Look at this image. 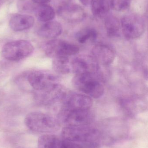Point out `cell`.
Instances as JSON below:
<instances>
[{"label":"cell","instance_id":"23","mask_svg":"<svg viewBox=\"0 0 148 148\" xmlns=\"http://www.w3.org/2000/svg\"><path fill=\"white\" fill-rule=\"evenodd\" d=\"M32 1L36 3L44 4L48 2L49 0H32Z\"/></svg>","mask_w":148,"mask_h":148},{"label":"cell","instance_id":"13","mask_svg":"<svg viewBox=\"0 0 148 148\" xmlns=\"http://www.w3.org/2000/svg\"><path fill=\"white\" fill-rule=\"evenodd\" d=\"M92 56L97 62L104 66L113 63L115 57L114 52L109 46L105 44L95 45L92 49Z\"/></svg>","mask_w":148,"mask_h":148},{"label":"cell","instance_id":"18","mask_svg":"<svg viewBox=\"0 0 148 148\" xmlns=\"http://www.w3.org/2000/svg\"><path fill=\"white\" fill-rule=\"evenodd\" d=\"M91 6L92 13L96 16H103L109 10V5L107 0H93Z\"/></svg>","mask_w":148,"mask_h":148},{"label":"cell","instance_id":"12","mask_svg":"<svg viewBox=\"0 0 148 148\" xmlns=\"http://www.w3.org/2000/svg\"><path fill=\"white\" fill-rule=\"evenodd\" d=\"M58 15L64 20L70 22H78L85 16L83 9L77 4H65L58 8Z\"/></svg>","mask_w":148,"mask_h":148},{"label":"cell","instance_id":"14","mask_svg":"<svg viewBox=\"0 0 148 148\" xmlns=\"http://www.w3.org/2000/svg\"><path fill=\"white\" fill-rule=\"evenodd\" d=\"M34 23V19L29 15L19 14L14 16L10 20L9 26L14 31H21L28 29Z\"/></svg>","mask_w":148,"mask_h":148},{"label":"cell","instance_id":"10","mask_svg":"<svg viewBox=\"0 0 148 148\" xmlns=\"http://www.w3.org/2000/svg\"><path fill=\"white\" fill-rule=\"evenodd\" d=\"M99 68V63L92 56L82 55L71 61L72 72L75 75L96 73Z\"/></svg>","mask_w":148,"mask_h":148},{"label":"cell","instance_id":"1","mask_svg":"<svg viewBox=\"0 0 148 148\" xmlns=\"http://www.w3.org/2000/svg\"><path fill=\"white\" fill-rule=\"evenodd\" d=\"M26 127L31 131L41 134H51L60 130V121L42 112H32L24 120Z\"/></svg>","mask_w":148,"mask_h":148},{"label":"cell","instance_id":"20","mask_svg":"<svg viewBox=\"0 0 148 148\" xmlns=\"http://www.w3.org/2000/svg\"><path fill=\"white\" fill-rule=\"evenodd\" d=\"M76 37L78 42L83 44L88 40L95 41L97 37V33L94 29H85L78 32Z\"/></svg>","mask_w":148,"mask_h":148},{"label":"cell","instance_id":"24","mask_svg":"<svg viewBox=\"0 0 148 148\" xmlns=\"http://www.w3.org/2000/svg\"><path fill=\"white\" fill-rule=\"evenodd\" d=\"M2 0H0V4H1V3Z\"/></svg>","mask_w":148,"mask_h":148},{"label":"cell","instance_id":"2","mask_svg":"<svg viewBox=\"0 0 148 148\" xmlns=\"http://www.w3.org/2000/svg\"><path fill=\"white\" fill-rule=\"evenodd\" d=\"M98 73L76 74L73 79V84L76 89L93 98H100L104 92V88Z\"/></svg>","mask_w":148,"mask_h":148},{"label":"cell","instance_id":"19","mask_svg":"<svg viewBox=\"0 0 148 148\" xmlns=\"http://www.w3.org/2000/svg\"><path fill=\"white\" fill-rule=\"evenodd\" d=\"M105 25L109 37H114L118 34L121 26L117 18L114 16L108 17L105 21Z\"/></svg>","mask_w":148,"mask_h":148},{"label":"cell","instance_id":"6","mask_svg":"<svg viewBox=\"0 0 148 148\" xmlns=\"http://www.w3.org/2000/svg\"><path fill=\"white\" fill-rule=\"evenodd\" d=\"M45 53L49 57L73 56L78 53L79 47L77 45L59 39H53L42 47Z\"/></svg>","mask_w":148,"mask_h":148},{"label":"cell","instance_id":"11","mask_svg":"<svg viewBox=\"0 0 148 148\" xmlns=\"http://www.w3.org/2000/svg\"><path fill=\"white\" fill-rule=\"evenodd\" d=\"M37 146L38 148H83L82 144L52 134H45L40 136Z\"/></svg>","mask_w":148,"mask_h":148},{"label":"cell","instance_id":"9","mask_svg":"<svg viewBox=\"0 0 148 148\" xmlns=\"http://www.w3.org/2000/svg\"><path fill=\"white\" fill-rule=\"evenodd\" d=\"M62 110H89L93 104L91 97L84 94L66 93L62 100Z\"/></svg>","mask_w":148,"mask_h":148},{"label":"cell","instance_id":"3","mask_svg":"<svg viewBox=\"0 0 148 148\" xmlns=\"http://www.w3.org/2000/svg\"><path fill=\"white\" fill-rule=\"evenodd\" d=\"M61 134L63 138L79 144L97 143L100 136L98 130L90 126H65Z\"/></svg>","mask_w":148,"mask_h":148},{"label":"cell","instance_id":"16","mask_svg":"<svg viewBox=\"0 0 148 148\" xmlns=\"http://www.w3.org/2000/svg\"><path fill=\"white\" fill-rule=\"evenodd\" d=\"M53 68L56 73L67 74L72 72L71 61L67 56H58L53 58Z\"/></svg>","mask_w":148,"mask_h":148},{"label":"cell","instance_id":"21","mask_svg":"<svg viewBox=\"0 0 148 148\" xmlns=\"http://www.w3.org/2000/svg\"><path fill=\"white\" fill-rule=\"evenodd\" d=\"M130 0H112L111 7L117 11L126 10L130 5Z\"/></svg>","mask_w":148,"mask_h":148},{"label":"cell","instance_id":"17","mask_svg":"<svg viewBox=\"0 0 148 148\" xmlns=\"http://www.w3.org/2000/svg\"><path fill=\"white\" fill-rule=\"evenodd\" d=\"M36 15L37 19L41 21L49 22L53 19L55 13L51 6L42 4L36 9Z\"/></svg>","mask_w":148,"mask_h":148},{"label":"cell","instance_id":"8","mask_svg":"<svg viewBox=\"0 0 148 148\" xmlns=\"http://www.w3.org/2000/svg\"><path fill=\"white\" fill-rule=\"evenodd\" d=\"M121 26L123 33L127 39H137L145 31V24L142 19L134 14L123 16L121 21Z\"/></svg>","mask_w":148,"mask_h":148},{"label":"cell","instance_id":"15","mask_svg":"<svg viewBox=\"0 0 148 148\" xmlns=\"http://www.w3.org/2000/svg\"><path fill=\"white\" fill-rule=\"evenodd\" d=\"M62 27L57 21H49L42 25L38 31V34L46 39H54L61 34Z\"/></svg>","mask_w":148,"mask_h":148},{"label":"cell","instance_id":"7","mask_svg":"<svg viewBox=\"0 0 148 148\" xmlns=\"http://www.w3.org/2000/svg\"><path fill=\"white\" fill-rule=\"evenodd\" d=\"M59 118L65 126H89L94 121V115L90 109L62 110Z\"/></svg>","mask_w":148,"mask_h":148},{"label":"cell","instance_id":"22","mask_svg":"<svg viewBox=\"0 0 148 148\" xmlns=\"http://www.w3.org/2000/svg\"><path fill=\"white\" fill-rule=\"evenodd\" d=\"M93 1V0H80L82 3L83 5H86V6L91 4Z\"/></svg>","mask_w":148,"mask_h":148},{"label":"cell","instance_id":"5","mask_svg":"<svg viewBox=\"0 0 148 148\" xmlns=\"http://www.w3.org/2000/svg\"><path fill=\"white\" fill-rule=\"evenodd\" d=\"M27 80L30 86L37 91L51 89L59 84L57 76L43 70L31 71L28 74Z\"/></svg>","mask_w":148,"mask_h":148},{"label":"cell","instance_id":"4","mask_svg":"<svg viewBox=\"0 0 148 148\" xmlns=\"http://www.w3.org/2000/svg\"><path fill=\"white\" fill-rule=\"evenodd\" d=\"M34 50V46L31 42L26 40H18L3 45L1 54L5 60L18 61L29 56Z\"/></svg>","mask_w":148,"mask_h":148}]
</instances>
